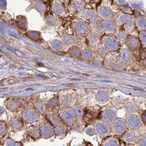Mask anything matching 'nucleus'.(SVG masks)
<instances>
[{
  "mask_svg": "<svg viewBox=\"0 0 146 146\" xmlns=\"http://www.w3.org/2000/svg\"><path fill=\"white\" fill-rule=\"evenodd\" d=\"M113 18L117 27L123 28L126 31L129 27H135V19L132 15L125 14L119 10L115 13Z\"/></svg>",
  "mask_w": 146,
  "mask_h": 146,
  "instance_id": "nucleus-1",
  "label": "nucleus"
},
{
  "mask_svg": "<svg viewBox=\"0 0 146 146\" xmlns=\"http://www.w3.org/2000/svg\"><path fill=\"white\" fill-rule=\"evenodd\" d=\"M119 42L114 35H106L102 39V46L107 52L119 51L121 46Z\"/></svg>",
  "mask_w": 146,
  "mask_h": 146,
  "instance_id": "nucleus-2",
  "label": "nucleus"
},
{
  "mask_svg": "<svg viewBox=\"0 0 146 146\" xmlns=\"http://www.w3.org/2000/svg\"><path fill=\"white\" fill-rule=\"evenodd\" d=\"M112 3H113L112 0H102V3L99 5L97 12L99 16L103 20L113 18L115 12H114L112 7Z\"/></svg>",
  "mask_w": 146,
  "mask_h": 146,
  "instance_id": "nucleus-3",
  "label": "nucleus"
},
{
  "mask_svg": "<svg viewBox=\"0 0 146 146\" xmlns=\"http://www.w3.org/2000/svg\"><path fill=\"white\" fill-rule=\"evenodd\" d=\"M127 130L126 120L122 118H117L112 123L111 131L115 136H122Z\"/></svg>",
  "mask_w": 146,
  "mask_h": 146,
  "instance_id": "nucleus-4",
  "label": "nucleus"
},
{
  "mask_svg": "<svg viewBox=\"0 0 146 146\" xmlns=\"http://www.w3.org/2000/svg\"><path fill=\"white\" fill-rule=\"evenodd\" d=\"M100 29L106 35H114L117 29V25L114 18L105 19L101 23Z\"/></svg>",
  "mask_w": 146,
  "mask_h": 146,
  "instance_id": "nucleus-5",
  "label": "nucleus"
},
{
  "mask_svg": "<svg viewBox=\"0 0 146 146\" xmlns=\"http://www.w3.org/2000/svg\"><path fill=\"white\" fill-rule=\"evenodd\" d=\"M119 51L110 52V54L106 55V59L104 61L105 66L107 68L115 69L116 63L119 61Z\"/></svg>",
  "mask_w": 146,
  "mask_h": 146,
  "instance_id": "nucleus-6",
  "label": "nucleus"
},
{
  "mask_svg": "<svg viewBox=\"0 0 146 146\" xmlns=\"http://www.w3.org/2000/svg\"><path fill=\"white\" fill-rule=\"evenodd\" d=\"M126 123L127 129H129V130L137 131L139 129L141 126V121L139 118L135 115L129 116L126 119Z\"/></svg>",
  "mask_w": 146,
  "mask_h": 146,
  "instance_id": "nucleus-7",
  "label": "nucleus"
},
{
  "mask_svg": "<svg viewBox=\"0 0 146 146\" xmlns=\"http://www.w3.org/2000/svg\"><path fill=\"white\" fill-rule=\"evenodd\" d=\"M125 44L129 48L131 51H133L140 47L141 42H140L139 38L133 36V35H129Z\"/></svg>",
  "mask_w": 146,
  "mask_h": 146,
  "instance_id": "nucleus-8",
  "label": "nucleus"
},
{
  "mask_svg": "<svg viewBox=\"0 0 146 146\" xmlns=\"http://www.w3.org/2000/svg\"><path fill=\"white\" fill-rule=\"evenodd\" d=\"M119 57L125 63L130 62L132 60L131 51L125 44H122L119 50Z\"/></svg>",
  "mask_w": 146,
  "mask_h": 146,
  "instance_id": "nucleus-9",
  "label": "nucleus"
},
{
  "mask_svg": "<svg viewBox=\"0 0 146 146\" xmlns=\"http://www.w3.org/2000/svg\"><path fill=\"white\" fill-rule=\"evenodd\" d=\"M102 118L104 122L112 123L117 119V112L114 108H106L102 113Z\"/></svg>",
  "mask_w": 146,
  "mask_h": 146,
  "instance_id": "nucleus-10",
  "label": "nucleus"
},
{
  "mask_svg": "<svg viewBox=\"0 0 146 146\" xmlns=\"http://www.w3.org/2000/svg\"><path fill=\"white\" fill-rule=\"evenodd\" d=\"M139 139V135L135 130H130L126 131L122 135V139L127 143H134Z\"/></svg>",
  "mask_w": 146,
  "mask_h": 146,
  "instance_id": "nucleus-11",
  "label": "nucleus"
},
{
  "mask_svg": "<svg viewBox=\"0 0 146 146\" xmlns=\"http://www.w3.org/2000/svg\"><path fill=\"white\" fill-rule=\"evenodd\" d=\"M95 127H96L97 131L102 136L108 135L111 131V128L110 127V125H108V123L98 122L95 125Z\"/></svg>",
  "mask_w": 146,
  "mask_h": 146,
  "instance_id": "nucleus-12",
  "label": "nucleus"
},
{
  "mask_svg": "<svg viewBox=\"0 0 146 146\" xmlns=\"http://www.w3.org/2000/svg\"><path fill=\"white\" fill-rule=\"evenodd\" d=\"M114 35L117 37V38L119 40L121 44H123L126 42L127 37L129 36V33L123 28L117 27V29L116 30Z\"/></svg>",
  "mask_w": 146,
  "mask_h": 146,
  "instance_id": "nucleus-13",
  "label": "nucleus"
},
{
  "mask_svg": "<svg viewBox=\"0 0 146 146\" xmlns=\"http://www.w3.org/2000/svg\"><path fill=\"white\" fill-rule=\"evenodd\" d=\"M135 27L139 31H146V16H139L134 20Z\"/></svg>",
  "mask_w": 146,
  "mask_h": 146,
  "instance_id": "nucleus-14",
  "label": "nucleus"
},
{
  "mask_svg": "<svg viewBox=\"0 0 146 146\" xmlns=\"http://www.w3.org/2000/svg\"><path fill=\"white\" fill-rule=\"evenodd\" d=\"M104 145L117 146L120 145V141L117 137H108L103 141Z\"/></svg>",
  "mask_w": 146,
  "mask_h": 146,
  "instance_id": "nucleus-15",
  "label": "nucleus"
},
{
  "mask_svg": "<svg viewBox=\"0 0 146 146\" xmlns=\"http://www.w3.org/2000/svg\"><path fill=\"white\" fill-rule=\"evenodd\" d=\"M110 96L108 93L106 92H101L97 96V100L102 104H106L109 101Z\"/></svg>",
  "mask_w": 146,
  "mask_h": 146,
  "instance_id": "nucleus-16",
  "label": "nucleus"
},
{
  "mask_svg": "<svg viewBox=\"0 0 146 146\" xmlns=\"http://www.w3.org/2000/svg\"><path fill=\"white\" fill-rule=\"evenodd\" d=\"M128 4L133 10H139L143 7V4H142L141 2L135 1V0H133V1H130L128 3Z\"/></svg>",
  "mask_w": 146,
  "mask_h": 146,
  "instance_id": "nucleus-17",
  "label": "nucleus"
},
{
  "mask_svg": "<svg viewBox=\"0 0 146 146\" xmlns=\"http://www.w3.org/2000/svg\"><path fill=\"white\" fill-rule=\"evenodd\" d=\"M119 10L121 11L122 12L125 13V14H133V10L131 8V7L129 6L128 3H126V4L119 5Z\"/></svg>",
  "mask_w": 146,
  "mask_h": 146,
  "instance_id": "nucleus-18",
  "label": "nucleus"
},
{
  "mask_svg": "<svg viewBox=\"0 0 146 146\" xmlns=\"http://www.w3.org/2000/svg\"><path fill=\"white\" fill-rule=\"evenodd\" d=\"M87 30V25L84 23H78L76 25V31L78 33H85Z\"/></svg>",
  "mask_w": 146,
  "mask_h": 146,
  "instance_id": "nucleus-19",
  "label": "nucleus"
},
{
  "mask_svg": "<svg viewBox=\"0 0 146 146\" xmlns=\"http://www.w3.org/2000/svg\"><path fill=\"white\" fill-rule=\"evenodd\" d=\"M139 39L141 44L144 46H146V31H141L139 32Z\"/></svg>",
  "mask_w": 146,
  "mask_h": 146,
  "instance_id": "nucleus-20",
  "label": "nucleus"
},
{
  "mask_svg": "<svg viewBox=\"0 0 146 146\" xmlns=\"http://www.w3.org/2000/svg\"><path fill=\"white\" fill-rule=\"evenodd\" d=\"M115 2L116 3H117V4L119 5H119H124L127 3L126 0H115Z\"/></svg>",
  "mask_w": 146,
  "mask_h": 146,
  "instance_id": "nucleus-21",
  "label": "nucleus"
},
{
  "mask_svg": "<svg viewBox=\"0 0 146 146\" xmlns=\"http://www.w3.org/2000/svg\"><path fill=\"white\" fill-rule=\"evenodd\" d=\"M142 119H143V122L146 123V113H144L143 115V117H142Z\"/></svg>",
  "mask_w": 146,
  "mask_h": 146,
  "instance_id": "nucleus-22",
  "label": "nucleus"
},
{
  "mask_svg": "<svg viewBox=\"0 0 146 146\" xmlns=\"http://www.w3.org/2000/svg\"><path fill=\"white\" fill-rule=\"evenodd\" d=\"M143 63H144V65H145V66L146 67V59L144 60V61H143Z\"/></svg>",
  "mask_w": 146,
  "mask_h": 146,
  "instance_id": "nucleus-23",
  "label": "nucleus"
}]
</instances>
